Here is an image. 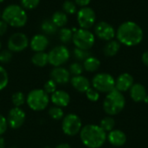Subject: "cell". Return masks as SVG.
<instances>
[{"label": "cell", "instance_id": "obj_1", "mask_svg": "<svg viewBox=\"0 0 148 148\" xmlns=\"http://www.w3.org/2000/svg\"><path fill=\"white\" fill-rule=\"evenodd\" d=\"M116 36L120 43L129 47L136 46L143 40V30L136 23L127 21L119 26Z\"/></svg>", "mask_w": 148, "mask_h": 148}, {"label": "cell", "instance_id": "obj_2", "mask_svg": "<svg viewBox=\"0 0 148 148\" xmlns=\"http://www.w3.org/2000/svg\"><path fill=\"white\" fill-rule=\"evenodd\" d=\"M79 134L82 144L88 148L101 147L107 140V133L98 125H86Z\"/></svg>", "mask_w": 148, "mask_h": 148}, {"label": "cell", "instance_id": "obj_3", "mask_svg": "<svg viewBox=\"0 0 148 148\" xmlns=\"http://www.w3.org/2000/svg\"><path fill=\"white\" fill-rule=\"evenodd\" d=\"M2 20L9 26L22 28L28 22V15L25 10L18 4H10L2 12Z\"/></svg>", "mask_w": 148, "mask_h": 148}, {"label": "cell", "instance_id": "obj_4", "mask_svg": "<svg viewBox=\"0 0 148 148\" xmlns=\"http://www.w3.org/2000/svg\"><path fill=\"white\" fill-rule=\"evenodd\" d=\"M126 100L121 92L116 88L113 89L105 97L103 101V109L110 116L120 114L125 108Z\"/></svg>", "mask_w": 148, "mask_h": 148}, {"label": "cell", "instance_id": "obj_5", "mask_svg": "<svg viewBox=\"0 0 148 148\" xmlns=\"http://www.w3.org/2000/svg\"><path fill=\"white\" fill-rule=\"evenodd\" d=\"M49 95L42 88H35L31 90L26 96V103L28 107L36 112L46 109L49 104Z\"/></svg>", "mask_w": 148, "mask_h": 148}, {"label": "cell", "instance_id": "obj_6", "mask_svg": "<svg viewBox=\"0 0 148 148\" xmlns=\"http://www.w3.org/2000/svg\"><path fill=\"white\" fill-rule=\"evenodd\" d=\"M72 41L75 48L89 50L95 44V35L88 29H79L74 32Z\"/></svg>", "mask_w": 148, "mask_h": 148}, {"label": "cell", "instance_id": "obj_7", "mask_svg": "<svg viewBox=\"0 0 148 148\" xmlns=\"http://www.w3.org/2000/svg\"><path fill=\"white\" fill-rule=\"evenodd\" d=\"M82 128L81 118L75 114H68L62 118V129L68 136H75L80 134Z\"/></svg>", "mask_w": 148, "mask_h": 148}, {"label": "cell", "instance_id": "obj_8", "mask_svg": "<svg viewBox=\"0 0 148 148\" xmlns=\"http://www.w3.org/2000/svg\"><path fill=\"white\" fill-rule=\"evenodd\" d=\"M92 86L99 93H109L115 88V80L108 73H99L93 77Z\"/></svg>", "mask_w": 148, "mask_h": 148}, {"label": "cell", "instance_id": "obj_9", "mask_svg": "<svg viewBox=\"0 0 148 148\" xmlns=\"http://www.w3.org/2000/svg\"><path fill=\"white\" fill-rule=\"evenodd\" d=\"M49 63L55 67H61L64 63H66L69 57L70 53L67 47L63 45H59L56 47H54L49 53Z\"/></svg>", "mask_w": 148, "mask_h": 148}, {"label": "cell", "instance_id": "obj_10", "mask_svg": "<svg viewBox=\"0 0 148 148\" xmlns=\"http://www.w3.org/2000/svg\"><path fill=\"white\" fill-rule=\"evenodd\" d=\"M29 40L28 36L21 32L12 34L8 40V49L11 52H22L28 48Z\"/></svg>", "mask_w": 148, "mask_h": 148}, {"label": "cell", "instance_id": "obj_11", "mask_svg": "<svg viewBox=\"0 0 148 148\" xmlns=\"http://www.w3.org/2000/svg\"><path fill=\"white\" fill-rule=\"evenodd\" d=\"M95 19V12L90 7H82L77 11V22L81 29H90L94 26Z\"/></svg>", "mask_w": 148, "mask_h": 148}, {"label": "cell", "instance_id": "obj_12", "mask_svg": "<svg viewBox=\"0 0 148 148\" xmlns=\"http://www.w3.org/2000/svg\"><path fill=\"white\" fill-rule=\"evenodd\" d=\"M7 122L8 126L12 129H18L20 128L26 119L25 112L21 108L13 107L8 114L7 116Z\"/></svg>", "mask_w": 148, "mask_h": 148}, {"label": "cell", "instance_id": "obj_13", "mask_svg": "<svg viewBox=\"0 0 148 148\" xmlns=\"http://www.w3.org/2000/svg\"><path fill=\"white\" fill-rule=\"evenodd\" d=\"M95 35L101 40L110 41L115 36V30L111 24L107 22H100L95 27Z\"/></svg>", "mask_w": 148, "mask_h": 148}, {"label": "cell", "instance_id": "obj_14", "mask_svg": "<svg viewBox=\"0 0 148 148\" xmlns=\"http://www.w3.org/2000/svg\"><path fill=\"white\" fill-rule=\"evenodd\" d=\"M50 79L56 84H66L70 81L69 71L63 67H55L50 72Z\"/></svg>", "mask_w": 148, "mask_h": 148}, {"label": "cell", "instance_id": "obj_15", "mask_svg": "<svg viewBox=\"0 0 148 148\" xmlns=\"http://www.w3.org/2000/svg\"><path fill=\"white\" fill-rule=\"evenodd\" d=\"M50 101L54 106L65 108L70 102V95L64 90H56L50 95Z\"/></svg>", "mask_w": 148, "mask_h": 148}, {"label": "cell", "instance_id": "obj_16", "mask_svg": "<svg viewBox=\"0 0 148 148\" xmlns=\"http://www.w3.org/2000/svg\"><path fill=\"white\" fill-rule=\"evenodd\" d=\"M29 46L35 52H42L49 46V39L45 35H36L29 41Z\"/></svg>", "mask_w": 148, "mask_h": 148}, {"label": "cell", "instance_id": "obj_17", "mask_svg": "<svg viewBox=\"0 0 148 148\" xmlns=\"http://www.w3.org/2000/svg\"><path fill=\"white\" fill-rule=\"evenodd\" d=\"M134 85V77L128 73H123L115 80V88L120 92H126Z\"/></svg>", "mask_w": 148, "mask_h": 148}, {"label": "cell", "instance_id": "obj_18", "mask_svg": "<svg viewBox=\"0 0 148 148\" xmlns=\"http://www.w3.org/2000/svg\"><path fill=\"white\" fill-rule=\"evenodd\" d=\"M108 142L114 147H122L127 142L126 134L119 129H114L107 135Z\"/></svg>", "mask_w": 148, "mask_h": 148}, {"label": "cell", "instance_id": "obj_19", "mask_svg": "<svg viewBox=\"0 0 148 148\" xmlns=\"http://www.w3.org/2000/svg\"><path fill=\"white\" fill-rule=\"evenodd\" d=\"M70 83L72 87L79 93H86V91L90 88V82L87 77L82 75L73 76L70 79Z\"/></svg>", "mask_w": 148, "mask_h": 148}, {"label": "cell", "instance_id": "obj_20", "mask_svg": "<svg viewBox=\"0 0 148 148\" xmlns=\"http://www.w3.org/2000/svg\"><path fill=\"white\" fill-rule=\"evenodd\" d=\"M147 95L146 88L140 83H134L130 88V96L135 102H141Z\"/></svg>", "mask_w": 148, "mask_h": 148}, {"label": "cell", "instance_id": "obj_21", "mask_svg": "<svg viewBox=\"0 0 148 148\" xmlns=\"http://www.w3.org/2000/svg\"><path fill=\"white\" fill-rule=\"evenodd\" d=\"M121 49V43L116 40L108 41L103 48V52L106 56H114Z\"/></svg>", "mask_w": 148, "mask_h": 148}, {"label": "cell", "instance_id": "obj_22", "mask_svg": "<svg viewBox=\"0 0 148 148\" xmlns=\"http://www.w3.org/2000/svg\"><path fill=\"white\" fill-rule=\"evenodd\" d=\"M31 62L33 63V65H35L36 67H39V68L45 67L49 63L48 53H46L44 51H42V52H36L31 57Z\"/></svg>", "mask_w": 148, "mask_h": 148}, {"label": "cell", "instance_id": "obj_23", "mask_svg": "<svg viewBox=\"0 0 148 148\" xmlns=\"http://www.w3.org/2000/svg\"><path fill=\"white\" fill-rule=\"evenodd\" d=\"M101 66V62L98 58L95 56H89L85 61H83V69L88 72H95L99 69Z\"/></svg>", "mask_w": 148, "mask_h": 148}, {"label": "cell", "instance_id": "obj_24", "mask_svg": "<svg viewBox=\"0 0 148 148\" xmlns=\"http://www.w3.org/2000/svg\"><path fill=\"white\" fill-rule=\"evenodd\" d=\"M51 20L57 28H63L68 23V15L62 10H58L52 15Z\"/></svg>", "mask_w": 148, "mask_h": 148}, {"label": "cell", "instance_id": "obj_25", "mask_svg": "<svg viewBox=\"0 0 148 148\" xmlns=\"http://www.w3.org/2000/svg\"><path fill=\"white\" fill-rule=\"evenodd\" d=\"M41 29L46 35H54L57 31V27L50 19H45L41 23Z\"/></svg>", "mask_w": 148, "mask_h": 148}, {"label": "cell", "instance_id": "obj_26", "mask_svg": "<svg viewBox=\"0 0 148 148\" xmlns=\"http://www.w3.org/2000/svg\"><path fill=\"white\" fill-rule=\"evenodd\" d=\"M74 32L71 29L69 28H62L59 30V39L62 43H69L73 39Z\"/></svg>", "mask_w": 148, "mask_h": 148}, {"label": "cell", "instance_id": "obj_27", "mask_svg": "<svg viewBox=\"0 0 148 148\" xmlns=\"http://www.w3.org/2000/svg\"><path fill=\"white\" fill-rule=\"evenodd\" d=\"M48 114L49 117L54 121H60L64 117V112L63 109L60 107L52 106L49 108Z\"/></svg>", "mask_w": 148, "mask_h": 148}, {"label": "cell", "instance_id": "obj_28", "mask_svg": "<svg viewBox=\"0 0 148 148\" xmlns=\"http://www.w3.org/2000/svg\"><path fill=\"white\" fill-rule=\"evenodd\" d=\"M106 133H109L112 130H114V126H115V121L114 120V118H112L111 116H107L105 118H103L99 125Z\"/></svg>", "mask_w": 148, "mask_h": 148}, {"label": "cell", "instance_id": "obj_29", "mask_svg": "<svg viewBox=\"0 0 148 148\" xmlns=\"http://www.w3.org/2000/svg\"><path fill=\"white\" fill-rule=\"evenodd\" d=\"M11 102L14 107L21 108V106H23L26 102V97L23 92H16L11 95Z\"/></svg>", "mask_w": 148, "mask_h": 148}, {"label": "cell", "instance_id": "obj_30", "mask_svg": "<svg viewBox=\"0 0 148 148\" xmlns=\"http://www.w3.org/2000/svg\"><path fill=\"white\" fill-rule=\"evenodd\" d=\"M62 10L63 12H65L67 15H73L75 13L77 12V8H76V4L75 2L71 1V0H66L63 2L62 3Z\"/></svg>", "mask_w": 148, "mask_h": 148}, {"label": "cell", "instance_id": "obj_31", "mask_svg": "<svg viewBox=\"0 0 148 148\" xmlns=\"http://www.w3.org/2000/svg\"><path fill=\"white\" fill-rule=\"evenodd\" d=\"M73 54H74L75 58L78 61H85L88 57H89L91 56V54L88 50H85V49H78V48L74 49Z\"/></svg>", "mask_w": 148, "mask_h": 148}, {"label": "cell", "instance_id": "obj_32", "mask_svg": "<svg viewBox=\"0 0 148 148\" xmlns=\"http://www.w3.org/2000/svg\"><path fill=\"white\" fill-rule=\"evenodd\" d=\"M9 83V75L7 70L0 65V91L4 89Z\"/></svg>", "mask_w": 148, "mask_h": 148}, {"label": "cell", "instance_id": "obj_33", "mask_svg": "<svg viewBox=\"0 0 148 148\" xmlns=\"http://www.w3.org/2000/svg\"><path fill=\"white\" fill-rule=\"evenodd\" d=\"M84 69H83V65H82L80 62H73L70 64L69 66V73L70 75H73L74 76H76V75H81L83 72Z\"/></svg>", "mask_w": 148, "mask_h": 148}, {"label": "cell", "instance_id": "obj_34", "mask_svg": "<svg viewBox=\"0 0 148 148\" xmlns=\"http://www.w3.org/2000/svg\"><path fill=\"white\" fill-rule=\"evenodd\" d=\"M20 2H21V6L24 10L36 9L40 3V0H20Z\"/></svg>", "mask_w": 148, "mask_h": 148}, {"label": "cell", "instance_id": "obj_35", "mask_svg": "<svg viewBox=\"0 0 148 148\" xmlns=\"http://www.w3.org/2000/svg\"><path fill=\"white\" fill-rule=\"evenodd\" d=\"M86 96L87 98L90 101H93V102H96L98 101V100L100 99V93L95 89L94 88H89L87 91H86Z\"/></svg>", "mask_w": 148, "mask_h": 148}, {"label": "cell", "instance_id": "obj_36", "mask_svg": "<svg viewBox=\"0 0 148 148\" xmlns=\"http://www.w3.org/2000/svg\"><path fill=\"white\" fill-rule=\"evenodd\" d=\"M56 88H57V84H56L53 80L50 79V80H48V81L45 82V84H44L42 89L49 95L53 94L55 91L57 90Z\"/></svg>", "mask_w": 148, "mask_h": 148}, {"label": "cell", "instance_id": "obj_37", "mask_svg": "<svg viewBox=\"0 0 148 148\" xmlns=\"http://www.w3.org/2000/svg\"><path fill=\"white\" fill-rule=\"evenodd\" d=\"M12 60V52L9 49L0 51V62L1 63H9Z\"/></svg>", "mask_w": 148, "mask_h": 148}, {"label": "cell", "instance_id": "obj_38", "mask_svg": "<svg viewBox=\"0 0 148 148\" xmlns=\"http://www.w3.org/2000/svg\"><path fill=\"white\" fill-rule=\"evenodd\" d=\"M8 122H7V119L0 114V136H2L6 131H7V128H8Z\"/></svg>", "mask_w": 148, "mask_h": 148}, {"label": "cell", "instance_id": "obj_39", "mask_svg": "<svg viewBox=\"0 0 148 148\" xmlns=\"http://www.w3.org/2000/svg\"><path fill=\"white\" fill-rule=\"evenodd\" d=\"M8 24L3 21V20H0V36H3L7 30H8Z\"/></svg>", "mask_w": 148, "mask_h": 148}, {"label": "cell", "instance_id": "obj_40", "mask_svg": "<svg viewBox=\"0 0 148 148\" xmlns=\"http://www.w3.org/2000/svg\"><path fill=\"white\" fill-rule=\"evenodd\" d=\"M91 0H75V3L76 5L82 7H87L90 3Z\"/></svg>", "mask_w": 148, "mask_h": 148}, {"label": "cell", "instance_id": "obj_41", "mask_svg": "<svg viewBox=\"0 0 148 148\" xmlns=\"http://www.w3.org/2000/svg\"><path fill=\"white\" fill-rule=\"evenodd\" d=\"M142 62H143V63L146 65V66H147L148 67V51H146V52H144L143 53V55H142Z\"/></svg>", "mask_w": 148, "mask_h": 148}, {"label": "cell", "instance_id": "obj_42", "mask_svg": "<svg viewBox=\"0 0 148 148\" xmlns=\"http://www.w3.org/2000/svg\"><path fill=\"white\" fill-rule=\"evenodd\" d=\"M55 148H71V147L68 143H61V144L57 145Z\"/></svg>", "mask_w": 148, "mask_h": 148}, {"label": "cell", "instance_id": "obj_43", "mask_svg": "<svg viewBox=\"0 0 148 148\" xmlns=\"http://www.w3.org/2000/svg\"><path fill=\"white\" fill-rule=\"evenodd\" d=\"M0 148H5V140L2 136H0Z\"/></svg>", "mask_w": 148, "mask_h": 148}, {"label": "cell", "instance_id": "obj_44", "mask_svg": "<svg viewBox=\"0 0 148 148\" xmlns=\"http://www.w3.org/2000/svg\"><path fill=\"white\" fill-rule=\"evenodd\" d=\"M144 102H146V103H148V95H147L146 97H145V99H144V101H143Z\"/></svg>", "mask_w": 148, "mask_h": 148}, {"label": "cell", "instance_id": "obj_45", "mask_svg": "<svg viewBox=\"0 0 148 148\" xmlns=\"http://www.w3.org/2000/svg\"><path fill=\"white\" fill-rule=\"evenodd\" d=\"M1 48H2V42H1V41H0V50H1Z\"/></svg>", "mask_w": 148, "mask_h": 148}, {"label": "cell", "instance_id": "obj_46", "mask_svg": "<svg viewBox=\"0 0 148 148\" xmlns=\"http://www.w3.org/2000/svg\"><path fill=\"white\" fill-rule=\"evenodd\" d=\"M3 1H4V0H0V3H3Z\"/></svg>", "mask_w": 148, "mask_h": 148}, {"label": "cell", "instance_id": "obj_47", "mask_svg": "<svg viewBox=\"0 0 148 148\" xmlns=\"http://www.w3.org/2000/svg\"><path fill=\"white\" fill-rule=\"evenodd\" d=\"M9 148H17L16 147H9Z\"/></svg>", "mask_w": 148, "mask_h": 148}, {"label": "cell", "instance_id": "obj_48", "mask_svg": "<svg viewBox=\"0 0 148 148\" xmlns=\"http://www.w3.org/2000/svg\"><path fill=\"white\" fill-rule=\"evenodd\" d=\"M1 16H2V13H1V11H0V17H1Z\"/></svg>", "mask_w": 148, "mask_h": 148}, {"label": "cell", "instance_id": "obj_49", "mask_svg": "<svg viewBox=\"0 0 148 148\" xmlns=\"http://www.w3.org/2000/svg\"><path fill=\"white\" fill-rule=\"evenodd\" d=\"M45 148H50V147H45Z\"/></svg>", "mask_w": 148, "mask_h": 148}]
</instances>
